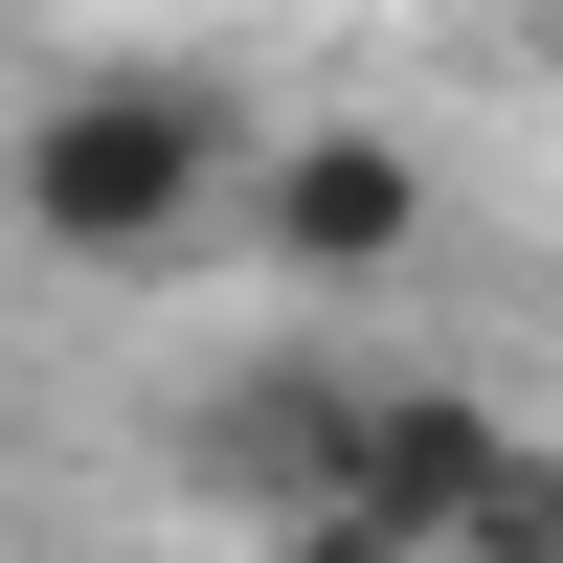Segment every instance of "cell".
<instances>
[{"label": "cell", "instance_id": "6da1fadb", "mask_svg": "<svg viewBox=\"0 0 563 563\" xmlns=\"http://www.w3.org/2000/svg\"><path fill=\"white\" fill-rule=\"evenodd\" d=\"M249 158L271 113L225 68H180V45H90V68L23 90V135H0V203H23L45 271H90V294H158L203 225H249Z\"/></svg>", "mask_w": 563, "mask_h": 563}, {"label": "cell", "instance_id": "7a4b0ae2", "mask_svg": "<svg viewBox=\"0 0 563 563\" xmlns=\"http://www.w3.org/2000/svg\"><path fill=\"white\" fill-rule=\"evenodd\" d=\"M361 429H384V384L316 361V339H271V361H225V384H203L180 474L249 519V563H316V541H384V519H361Z\"/></svg>", "mask_w": 563, "mask_h": 563}, {"label": "cell", "instance_id": "3957f363", "mask_svg": "<svg viewBox=\"0 0 563 563\" xmlns=\"http://www.w3.org/2000/svg\"><path fill=\"white\" fill-rule=\"evenodd\" d=\"M249 249L294 271V294H384V271L429 249V158H406L384 113H271V158H249Z\"/></svg>", "mask_w": 563, "mask_h": 563}, {"label": "cell", "instance_id": "277c9868", "mask_svg": "<svg viewBox=\"0 0 563 563\" xmlns=\"http://www.w3.org/2000/svg\"><path fill=\"white\" fill-rule=\"evenodd\" d=\"M429 563H563V429H496V474L451 496Z\"/></svg>", "mask_w": 563, "mask_h": 563}, {"label": "cell", "instance_id": "5b68a950", "mask_svg": "<svg viewBox=\"0 0 563 563\" xmlns=\"http://www.w3.org/2000/svg\"><path fill=\"white\" fill-rule=\"evenodd\" d=\"M316 563H406V541H316Z\"/></svg>", "mask_w": 563, "mask_h": 563}, {"label": "cell", "instance_id": "8992f818", "mask_svg": "<svg viewBox=\"0 0 563 563\" xmlns=\"http://www.w3.org/2000/svg\"><path fill=\"white\" fill-rule=\"evenodd\" d=\"M519 23H563V0H519Z\"/></svg>", "mask_w": 563, "mask_h": 563}]
</instances>
